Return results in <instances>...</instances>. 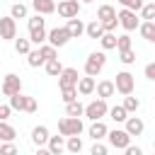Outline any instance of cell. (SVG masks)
Instances as JSON below:
<instances>
[{
  "label": "cell",
  "mask_w": 155,
  "mask_h": 155,
  "mask_svg": "<svg viewBox=\"0 0 155 155\" xmlns=\"http://www.w3.org/2000/svg\"><path fill=\"white\" fill-rule=\"evenodd\" d=\"M46 19H44V15H34V17H29V41L31 44H36V46H41L44 41H46Z\"/></svg>",
  "instance_id": "6da1fadb"
},
{
  "label": "cell",
  "mask_w": 155,
  "mask_h": 155,
  "mask_svg": "<svg viewBox=\"0 0 155 155\" xmlns=\"http://www.w3.org/2000/svg\"><path fill=\"white\" fill-rule=\"evenodd\" d=\"M82 128H85V126H82V119H80V116H68V114H65V116L58 121V131H61V136H65V138H68V136H80Z\"/></svg>",
  "instance_id": "7a4b0ae2"
},
{
  "label": "cell",
  "mask_w": 155,
  "mask_h": 155,
  "mask_svg": "<svg viewBox=\"0 0 155 155\" xmlns=\"http://www.w3.org/2000/svg\"><path fill=\"white\" fill-rule=\"evenodd\" d=\"M104 63H107V53H104V51H92V53L87 56V61H85V75L97 78V75L102 73Z\"/></svg>",
  "instance_id": "3957f363"
},
{
  "label": "cell",
  "mask_w": 155,
  "mask_h": 155,
  "mask_svg": "<svg viewBox=\"0 0 155 155\" xmlns=\"http://www.w3.org/2000/svg\"><path fill=\"white\" fill-rule=\"evenodd\" d=\"M114 87H116L119 94H133V90H136V80H133V75H131L128 70H121V73H116Z\"/></svg>",
  "instance_id": "277c9868"
},
{
  "label": "cell",
  "mask_w": 155,
  "mask_h": 155,
  "mask_svg": "<svg viewBox=\"0 0 155 155\" xmlns=\"http://www.w3.org/2000/svg\"><path fill=\"white\" fill-rule=\"evenodd\" d=\"M107 114H109V107H107V99H102V97H97L94 102H90V104L85 107V116H87L90 121L104 119Z\"/></svg>",
  "instance_id": "5b68a950"
},
{
  "label": "cell",
  "mask_w": 155,
  "mask_h": 155,
  "mask_svg": "<svg viewBox=\"0 0 155 155\" xmlns=\"http://www.w3.org/2000/svg\"><path fill=\"white\" fill-rule=\"evenodd\" d=\"M107 138H109L111 148H119V150H124V148L131 143V133H128L126 128H114V131H107Z\"/></svg>",
  "instance_id": "8992f818"
},
{
  "label": "cell",
  "mask_w": 155,
  "mask_h": 155,
  "mask_svg": "<svg viewBox=\"0 0 155 155\" xmlns=\"http://www.w3.org/2000/svg\"><path fill=\"white\" fill-rule=\"evenodd\" d=\"M116 17H119V24H121L126 31H133V29H138V24H140L138 15H136L133 10H128V7H124L121 12H116Z\"/></svg>",
  "instance_id": "52a82bcc"
},
{
  "label": "cell",
  "mask_w": 155,
  "mask_h": 155,
  "mask_svg": "<svg viewBox=\"0 0 155 155\" xmlns=\"http://www.w3.org/2000/svg\"><path fill=\"white\" fill-rule=\"evenodd\" d=\"M46 41H48L51 46L61 48V46H65V44L70 41V31H68L65 27H56V29H51V31L46 34Z\"/></svg>",
  "instance_id": "ba28073f"
},
{
  "label": "cell",
  "mask_w": 155,
  "mask_h": 155,
  "mask_svg": "<svg viewBox=\"0 0 155 155\" xmlns=\"http://www.w3.org/2000/svg\"><path fill=\"white\" fill-rule=\"evenodd\" d=\"M17 92H22V78H19L17 73L5 75V80H2V94H5V97H12V94H17Z\"/></svg>",
  "instance_id": "9c48e42d"
},
{
  "label": "cell",
  "mask_w": 155,
  "mask_h": 155,
  "mask_svg": "<svg viewBox=\"0 0 155 155\" xmlns=\"http://www.w3.org/2000/svg\"><path fill=\"white\" fill-rule=\"evenodd\" d=\"M15 36H17V22H15V17L12 15L10 17H0V39L10 41Z\"/></svg>",
  "instance_id": "30bf717a"
},
{
  "label": "cell",
  "mask_w": 155,
  "mask_h": 155,
  "mask_svg": "<svg viewBox=\"0 0 155 155\" xmlns=\"http://www.w3.org/2000/svg\"><path fill=\"white\" fill-rule=\"evenodd\" d=\"M78 68H63L61 75H58V87H78Z\"/></svg>",
  "instance_id": "8fae6325"
},
{
  "label": "cell",
  "mask_w": 155,
  "mask_h": 155,
  "mask_svg": "<svg viewBox=\"0 0 155 155\" xmlns=\"http://www.w3.org/2000/svg\"><path fill=\"white\" fill-rule=\"evenodd\" d=\"M56 10H58L61 17L70 19V17H78V12H80V2H78V0H63V2L56 5Z\"/></svg>",
  "instance_id": "7c38bea8"
},
{
  "label": "cell",
  "mask_w": 155,
  "mask_h": 155,
  "mask_svg": "<svg viewBox=\"0 0 155 155\" xmlns=\"http://www.w3.org/2000/svg\"><path fill=\"white\" fill-rule=\"evenodd\" d=\"M126 131L131 133V136H140L143 131H145V124H143V119L140 116H126Z\"/></svg>",
  "instance_id": "4fadbf2b"
},
{
  "label": "cell",
  "mask_w": 155,
  "mask_h": 155,
  "mask_svg": "<svg viewBox=\"0 0 155 155\" xmlns=\"http://www.w3.org/2000/svg\"><path fill=\"white\" fill-rule=\"evenodd\" d=\"M46 148H48L51 155H61V153L65 150V136H48Z\"/></svg>",
  "instance_id": "5bb4252c"
},
{
  "label": "cell",
  "mask_w": 155,
  "mask_h": 155,
  "mask_svg": "<svg viewBox=\"0 0 155 155\" xmlns=\"http://www.w3.org/2000/svg\"><path fill=\"white\" fill-rule=\"evenodd\" d=\"M138 31H140V36H143L145 41L155 44V22H153V19H143V22L138 24Z\"/></svg>",
  "instance_id": "9a60e30c"
},
{
  "label": "cell",
  "mask_w": 155,
  "mask_h": 155,
  "mask_svg": "<svg viewBox=\"0 0 155 155\" xmlns=\"http://www.w3.org/2000/svg\"><path fill=\"white\" fill-rule=\"evenodd\" d=\"M65 29L70 31V39H80V36L85 34V24H82V19H78V17H70L68 24H65Z\"/></svg>",
  "instance_id": "2e32d148"
},
{
  "label": "cell",
  "mask_w": 155,
  "mask_h": 155,
  "mask_svg": "<svg viewBox=\"0 0 155 155\" xmlns=\"http://www.w3.org/2000/svg\"><path fill=\"white\" fill-rule=\"evenodd\" d=\"M94 78L92 75H85V78H80L78 80V94H82V97H87V94H92L94 92Z\"/></svg>",
  "instance_id": "e0dca14e"
},
{
  "label": "cell",
  "mask_w": 155,
  "mask_h": 155,
  "mask_svg": "<svg viewBox=\"0 0 155 155\" xmlns=\"http://www.w3.org/2000/svg\"><path fill=\"white\" fill-rule=\"evenodd\" d=\"M107 124L102 121V119H97V121H92V126H90V138L92 140H102V138H107Z\"/></svg>",
  "instance_id": "ac0fdd59"
},
{
  "label": "cell",
  "mask_w": 155,
  "mask_h": 155,
  "mask_svg": "<svg viewBox=\"0 0 155 155\" xmlns=\"http://www.w3.org/2000/svg\"><path fill=\"white\" fill-rule=\"evenodd\" d=\"M31 143L39 145V148L46 145V143H48V128H46V126H34V128H31Z\"/></svg>",
  "instance_id": "d6986e66"
},
{
  "label": "cell",
  "mask_w": 155,
  "mask_h": 155,
  "mask_svg": "<svg viewBox=\"0 0 155 155\" xmlns=\"http://www.w3.org/2000/svg\"><path fill=\"white\" fill-rule=\"evenodd\" d=\"M31 7L39 15H53L56 12V2L53 0H31Z\"/></svg>",
  "instance_id": "ffe728a7"
},
{
  "label": "cell",
  "mask_w": 155,
  "mask_h": 155,
  "mask_svg": "<svg viewBox=\"0 0 155 155\" xmlns=\"http://www.w3.org/2000/svg\"><path fill=\"white\" fill-rule=\"evenodd\" d=\"M94 90H97V97H102V99H107V97H111V94L116 92V87H114L111 80H102V82H97Z\"/></svg>",
  "instance_id": "44dd1931"
},
{
  "label": "cell",
  "mask_w": 155,
  "mask_h": 155,
  "mask_svg": "<svg viewBox=\"0 0 155 155\" xmlns=\"http://www.w3.org/2000/svg\"><path fill=\"white\" fill-rule=\"evenodd\" d=\"M85 34H87L90 39H99V36L104 34V27H102V22H99V19H92L90 24H85Z\"/></svg>",
  "instance_id": "7402d4cb"
},
{
  "label": "cell",
  "mask_w": 155,
  "mask_h": 155,
  "mask_svg": "<svg viewBox=\"0 0 155 155\" xmlns=\"http://www.w3.org/2000/svg\"><path fill=\"white\" fill-rule=\"evenodd\" d=\"M99 44H102V48H104V51L116 48V34H114V31H104V34L99 36Z\"/></svg>",
  "instance_id": "603a6c76"
},
{
  "label": "cell",
  "mask_w": 155,
  "mask_h": 155,
  "mask_svg": "<svg viewBox=\"0 0 155 155\" xmlns=\"http://www.w3.org/2000/svg\"><path fill=\"white\" fill-rule=\"evenodd\" d=\"M27 97H29V94H22V92L12 94V97H10V107L17 109V111H24V109H27Z\"/></svg>",
  "instance_id": "cb8c5ba5"
},
{
  "label": "cell",
  "mask_w": 155,
  "mask_h": 155,
  "mask_svg": "<svg viewBox=\"0 0 155 155\" xmlns=\"http://www.w3.org/2000/svg\"><path fill=\"white\" fill-rule=\"evenodd\" d=\"M44 65H46V73H48L51 78H58V75H61V70H63V65H61V61H58V58H48Z\"/></svg>",
  "instance_id": "d4e9b609"
},
{
  "label": "cell",
  "mask_w": 155,
  "mask_h": 155,
  "mask_svg": "<svg viewBox=\"0 0 155 155\" xmlns=\"http://www.w3.org/2000/svg\"><path fill=\"white\" fill-rule=\"evenodd\" d=\"M27 63H29L31 68H39V65H44V63H46V58H44V56H41V51L36 48V51H29V53H27Z\"/></svg>",
  "instance_id": "484cf974"
},
{
  "label": "cell",
  "mask_w": 155,
  "mask_h": 155,
  "mask_svg": "<svg viewBox=\"0 0 155 155\" xmlns=\"http://www.w3.org/2000/svg\"><path fill=\"white\" fill-rule=\"evenodd\" d=\"M65 114H68V116H82V114H85V107H82L78 99H73V102L65 104Z\"/></svg>",
  "instance_id": "4316f807"
},
{
  "label": "cell",
  "mask_w": 155,
  "mask_h": 155,
  "mask_svg": "<svg viewBox=\"0 0 155 155\" xmlns=\"http://www.w3.org/2000/svg\"><path fill=\"white\" fill-rule=\"evenodd\" d=\"M109 116L116 121V124H121V121H126V116H128V111L124 109V104H116V107H111L109 109Z\"/></svg>",
  "instance_id": "83f0119b"
},
{
  "label": "cell",
  "mask_w": 155,
  "mask_h": 155,
  "mask_svg": "<svg viewBox=\"0 0 155 155\" xmlns=\"http://www.w3.org/2000/svg\"><path fill=\"white\" fill-rule=\"evenodd\" d=\"M65 150H68V153H80V150H82L80 136H68V138H65Z\"/></svg>",
  "instance_id": "f1b7e54d"
},
{
  "label": "cell",
  "mask_w": 155,
  "mask_h": 155,
  "mask_svg": "<svg viewBox=\"0 0 155 155\" xmlns=\"http://www.w3.org/2000/svg\"><path fill=\"white\" fill-rule=\"evenodd\" d=\"M15 138H17V131H15L10 124L0 121V140H15Z\"/></svg>",
  "instance_id": "f546056e"
},
{
  "label": "cell",
  "mask_w": 155,
  "mask_h": 155,
  "mask_svg": "<svg viewBox=\"0 0 155 155\" xmlns=\"http://www.w3.org/2000/svg\"><path fill=\"white\" fill-rule=\"evenodd\" d=\"M15 51L22 53V56H27V53L31 51V41H29V39H17V36H15Z\"/></svg>",
  "instance_id": "4dcf8cb0"
},
{
  "label": "cell",
  "mask_w": 155,
  "mask_h": 155,
  "mask_svg": "<svg viewBox=\"0 0 155 155\" xmlns=\"http://www.w3.org/2000/svg\"><path fill=\"white\" fill-rule=\"evenodd\" d=\"M119 61H121L124 65L136 63V51H133V48H121V51H119Z\"/></svg>",
  "instance_id": "1f68e13d"
},
{
  "label": "cell",
  "mask_w": 155,
  "mask_h": 155,
  "mask_svg": "<svg viewBox=\"0 0 155 155\" xmlns=\"http://www.w3.org/2000/svg\"><path fill=\"white\" fill-rule=\"evenodd\" d=\"M126 99H124V109L131 114V111H138V107H140V99L138 97H131V94H124Z\"/></svg>",
  "instance_id": "d6a6232c"
},
{
  "label": "cell",
  "mask_w": 155,
  "mask_h": 155,
  "mask_svg": "<svg viewBox=\"0 0 155 155\" xmlns=\"http://www.w3.org/2000/svg\"><path fill=\"white\" fill-rule=\"evenodd\" d=\"M138 12H140V19H155V2H143Z\"/></svg>",
  "instance_id": "836d02e7"
},
{
  "label": "cell",
  "mask_w": 155,
  "mask_h": 155,
  "mask_svg": "<svg viewBox=\"0 0 155 155\" xmlns=\"http://www.w3.org/2000/svg\"><path fill=\"white\" fill-rule=\"evenodd\" d=\"M10 15H12L15 19H24V17H27V5H22V2H15V5L10 7Z\"/></svg>",
  "instance_id": "e575fe53"
},
{
  "label": "cell",
  "mask_w": 155,
  "mask_h": 155,
  "mask_svg": "<svg viewBox=\"0 0 155 155\" xmlns=\"http://www.w3.org/2000/svg\"><path fill=\"white\" fill-rule=\"evenodd\" d=\"M116 15V10L111 7V5H99V10H97V19L102 22V19H109V17H114Z\"/></svg>",
  "instance_id": "d590c367"
},
{
  "label": "cell",
  "mask_w": 155,
  "mask_h": 155,
  "mask_svg": "<svg viewBox=\"0 0 155 155\" xmlns=\"http://www.w3.org/2000/svg\"><path fill=\"white\" fill-rule=\"evenodd\" d=\"M39 51H41V56H44L46 61H48V58H58V53H56V46H51V44H46V41L39 46Z\"/></svg>",
  "instance_id": "8d00e7d4"
},
{
  "label": "cell",
  "mask_w": 155,
  "mask_h": 155,
  "mask_svg": "<svg viewBox=\"0 0 155 155\" xmlns=\"http://www.w3.org/2000/svg\"><path fill=\"white\" fill-rule=\"evenodd\" d=\"M61 97H63L65 104L73 102V99H78V87H61Z\"/></svg>",
  "instance_id": "74e56055"
},
{
  "label": "cell",
  "mask_w": 155,
  "mask_h": 155,
  "mask_svg": "<svg viewBox=\"0 0 155 155\" xmlns=\"http://www.w3.org/2000/svg\"><path fill=\"white\" fill-rule=\"evenodd\" d=\"M102 27H104V31H114V29L119 27V17L114 15V17H109V19H102Z\"/></svg>",
  "instance_id": "f35d334b"
},
{
  "label": "cell",
  "mask_w": 155,
  "mask_h": 155,
  "mask_svg": "<svg viewBox=\"0 0 155 155\" xmlns=\"http://www.w3.org/2000/svg\"><path fill=\"white\" fill-rule=\"evenodd\" d=\"M12 153H17V145H15L12 140H2V145H0V155H12Z\"/></svg>",
  "instance_id": "ab89813d"
},
{
  "label": "cell",
  "mask_w": 155,
  "mask_h": 155,
  "mask_svg": "<svg viewBox=\"0 0 155 155\" xmlns=\"http://www.w3.org/2000/svg\"><path fill=\"white\" fill-rule=\"evenodd\" d=\"M116 48H119V51H121V48H131V36H128V34L116 36Z\"/></svg>",
  "instance_id": "60d3db41"
},
{
  "label": "cell",
  "mask_w": 155,
  "mask_h": 155,
  "mask_svg": "<svg viewBox=\"0 0 155 155\" xmlns=\"http://www.w3.org/2000/svg\"><path fill=\"white\" fill-rule=\"evenodd\" d=\"M10 114H12V107L10 104H0V121H7Z\"/></svg>",
  "instance_id": "b9f144b4"
},
{
  "label": "cell",
  "mask_w": 155,
  "mask_h": 155,
  "mask_svg": "<svg viewBox=\"0 0 155 155\" xmlns=\"http://www.w3.org/2000/svg\"><path fill=\"white\" fill-rule=\"evenodd\" d=\"M36 109H39V104H36V99H34V97H27V109H24V111H27V114H34Z\"/></svg>",
  "instance_id": "7bdbcfd3"
},
{
  "label": "cell",
  "mask_w": 155,
  "mask_h": 155,
  "mask_svg": "<svg viewBox=\"0 0 155 155\" xmlns=\"http://www.w3.org/2000/svg\"><path fill=\"white\" fill-rule=\"evenodd\" d=\"M92 155H107V145H102L99 140H94V145H92Z\"/></svg>",
  "instance_id": "ee69618b"
},
{
  "label": "cell",
  "mask_w": 155,
  "mask_h": 155,
  "mask_svg": "<svg viewBox=\"0 0 155 155\" xmlns=\"http://www.w3.org/2000/svg\"><path fill=\"white\" fill-rule=\"evenodd\" d=\"M143 73H145V78H148V80H153V82H155V61H153V63H148Z\"/></svg>",
  "instance_id": "f6af8a7d"
},
{
  "label": "cell",
  "mask_w": 155,
  "mask_h": 155,
  "mask_svg": "<svg viewBox=\"0 0 155 155\" xmlns=\"http://www.w3.org/2000/svg\"><path fill=\"white\" fill-rule=\"evenodd\" d=\"M143 2H145V0H128V2H126V7H128V10H133V12H138V10L143 7Z\"/></svg>",
  "instance_id": "bcb514c9"
},
{
  "label": "cell",
  "mask_w": 155,
  "mask_h": 155,
  "mask_svg": "<svg viewBox=\"0 0 155 155\" xmlns=\"http://www.w3.org/2000/svg\"><path fill=\"white\" fill-rule=\"evenodd\" d=\"M124 150H126V155H143V150H140L138 145H131V143H128Z\"/></svg>",
  "instance_id": "7dc6e473"
},
{
  "label": "cell",
  "mask_w": 155,
  "mask_h": 155,
  "mask_svg": "<svg viewBox=\"0 0 155 155\" xmlns=\"http://www.w3.org/2000/svg\"><path fill=\"white\" fill-rule=\"evenodd\" d=\"M119 2H121V5H124V7H126V2H128V0H119Z\"/></svg>",
  "instance_id": "c3c4849f"
},
{
  "label": "cell",
  "mask_w": 155,
  "mask_h": 155,
  "mask_svg": "<svg viewBox=\"0 0 155 155\" xmlns=\"http://www.w3.org/2000/svg\"><path fill=\"white\" fill-rule=\"evenodd\" d=\"M82 2H92V0H82Z\"/></svg>",
  "instance_id": "681fc988"
}]
</instances>
